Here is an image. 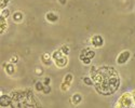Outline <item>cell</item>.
I'll list each match as a JSON object with an SVG mask.
<instances>
[{
	"instance_id": "obj_1",
	"label": "cell",
	"mask_w": 135,
	"mask_h": 108,
	"mask_svg": "<svg viewBox=\"0 0 135 108\" xmlns=\"http://www.w3.org/2000/svg\"><path fill=\"white\" fill-rule=\"evenodd\" d=\"M131 52L130 51H128V50H126V51H122L119 55H118V57H117V64L118 65H123V64H127L128 63V61L130 60V57H131Z\"/></svg>"
},
{
	"instance_id": "obj_2",
	"label": "cell",
	"mask_w": 135,
	"mask_h": 108,
	"mask_svg": "<svg viewBox=\"0 0 135 108\" xmlns=\"http://www.w3.org/2000/svg\"><path fill=\"white\" fill-rule=\"evenodd\" d=\"M91 43L94 48H100L104 45V39L100 35H94L91 38Z\"/></svg>"
},
{
	"instance_id": "obj_3",
	"label": "cell",
	"mask_w": 135,
	"mask_h": 108,
	"mask_svg": "<svg viewBox=\"0 0 135 108\" xmlns=\"http://www.w3.org/2000/svg\"><path fill=\"white\" fill-rule=\"evenodd\" d=\"M41 62L43 65H46V66H51L53 64V58H52V55L49 53H43L41 55Z\"/></svg>"
},
{
	"instance_id": "obj_4",
	"label": "cell",
	"mask_w": 135,
	"mask_h": 108,
	"mask_svg": "<svg viewBox=\"0 0 135 108\" xmlns=\"http://www.w3.org/2000/svg\"><path fill=\"white\" fill-rule=\"evenodd\" d=\"M54 64H55L57 67L63 68V67L67 66V64H68V58H67V56H66V55H63L61 58L54 61Z\"/></svg>"
},
{
	"instance_id": "obj_5",
	"label": "cell",
	"mask_w": 135,
	"mask_h": 108,
	"mask_svg": "<svg viewBox=\"0 0 135 108\" xmlns=\"http://www.w3.org/2000/svg\"><path fill=\"white\" fill-rule=\"evenodd\" d=\"M3 68H4L6 73L9 75V76H12L15 72V66H14V64L10 63V62L8 64H3Z\"/></svg>"
},
{
	"instance_id": "obj_6",
	"label": "cell",
	"mask_w": 135,
	"mask_h": 108,
	"mask_svg": "<svg viewBox=\"0 0 135 108\" xmlns=\"http://www.w3.org/2000/svg\"><path fill=\"white\" fill-rule=\"evenodd\" d=\"M70 102L77 106V105H79L81 102H82V95L80 93H75L73 96H71V99H70Z\"/></svg>"
},
{
	"instance_id": "obj_7",
	"label": "cell",
	"mask_w": 135,
	"mask_h": 108,
	"mask_svg": "<svg viewBox=\"0 0 135 108\" xmlns=\"http://www.w3.org/2000/svg\"><path fill=\"white\" fill-rule=\"evenodd\" d=\"M46 18H47V21L51 22V23H55V22H57L59 16H57V14H55L53 12H49V13H47Z\"/></svg>"
},
{
	"instance_id": "obj_8",
	"label": "cell",
	"mask_w": 135,
	"mask_h": 108,
	"mask_svg": "<svg viewBox=\"0 0 135 108\" xmlns=\"http://www.w3.org/2000/svg\"><path fill=\"white\" fill-rule=\"evenodd\" d=\"M12 19L15 22V23H21L22 21H23V13H21V12H15V13H13V15H12Z\"/></svg>"
},
{
	"instance_id": "obj_9",
	"label": "cell",
	"mask_w": 135,
	"mask_h": 108,
	"mask_svg": "<svg viewBox=\"0 0 135 108\" xmlns=\"http://www.w3.org/2000/svg\"><path fill=\"white\" fill-rule=\"evenodd\" d=\"M82 81L85 85H90V86L94 85V81L92 80V77H89V76H84V77L82 78Z\"/></svg>"
},
{
	"instance_id": "obj_10",
	"label": "cell",
	"mask_w": 135,
	"mask_h": 108,
	"mask_svg": "<svg viewBox=\"0 0 135 108\" xmlns=\"http://www.w3.org/2000/svg\"><path fill=\"white\" fill-rule=\"evenodd\" d=\"M0 101H1V106L7 107L10 104V97L7 96V95H1V99H0Z\"/></svg>"
},
{
	"instance_id": "obj_11",
	"label": "cell",
	"mask_w": 135,
	"mask_h": 108,
	"mask_svg": "<svg viewBox=\"0 0 135 108\" xmlns=\"http://www.w3.org/2000/svg\"><path fill=\"white\" fill-rule=\"evenodd\" d=\"M44 83L43 81H37L36 84H35V89L37 92H43V89H44Z\"/></svg>"
},
{
	"instance_id": "obj_12",
	"label": "cell",
	"mask_w": 135,
	"mask_h": 108,
	"mask_svg": "<svg viewBox=\"0 0 135 108\" xmlns=\"http://www.w3.org/2000/svg\"><path fill=\"white\" fill-rule=\"evenodd\" d=\"M52 58H53V61H56V60H59V58H61L64 54H63V52L61 51V50H57V51H55V52H53L52 54Z\"/></svg>"
},
{
	"instance_id": "obj_13",
	"label": "cell",
	"mask_w": 135,
	"mask_h": 108,
	"mask_svg": "<svg viewBox=\"0 0 135 108\" xmlns=\"http://www.w3.org/2000/svg\"><path fill=\"white\" fill-rule=\"evenodd\" d=\"M73 80H74V76H73L71 73H67V75L65 76V79H64V82H66V83H68V84L70 85V83L73 82Z\"/></svg>"
},
{
	"instance_id": "obj_14",
	"label": "cell",
	"mask_w": 135,
	"mask_h": 108,
	"mask_svg": "<svg viewBox=\"0 0 135 108\" xmlns=\"http://www.w3.org/2000/svg\"><path fill=\"white\" fill-rule=\"evenodd\" d=\"M85 56L90 57V58H93L95 56V52L93 50H90V49H85Z\"/></svg>"
},
{
	"instance_id": "obj_15",
	"label": "cell",
	"mask_w": 135,
	"mask_h": 108,
	"mask_svg": "<svg viewBox=\"0 0 135 108\" xmlns=\"http://www.w3.org/2000/svg\"><path fill=\"white\" fill-rule=\"evenodd\" d=\"M1 30H0V32H4V30H6V28H7V23H6V18L4 17H1Z\"/></svg>"
},
{
	"instance_id": "obj_16",
	"label": "cell",
	"mask_w": 135,
	"mask_h": 108,
	"mask_svg": "<svg viewBox=\"0 0 135 108\" xmlns=\"http://www.w3.org/2000/svg\"><path fill=\"white\" fill-rule=\"evenodd\" d=\"M61 51L63 52V54H64V55H66V56L69 54V48L67 47V46H63V47L61 48Z\"/></svg>"
},
{
	"instance_id": "obj_17",
	"label": "cell",
	"mask_w": 135,
	"mask_h": 108,
	"mask_svg": "<svg viewBox=\"0 0 135 108\" xmlns=\"http://www.w3.org/2000/svg\"><path fill=\"white\" fill-rule=\"evenodd\" d=\"M9 14H10L9 9H2V11H1V17L7 18V17L9 16Z\"/></svg>"
},
{
	"instance_id": "obj_18",
	"label": "cell",
	"mask_w": 135,
	"mask_h": 108,
	"mask_svg": "<svg viewBox=\"0 0 135 108\" xmlns=\"http://www.w3.org/2000/svg\"><path fill=\"white\" fill-rule=\"evenodd\" d=\"M81 61H82V64H83V65H90V64H91L92 58H90V57H86V56H85V57H83Z\"/></svg>"
},
{
	"instance_id": "obj_19",
	"label": "cell",
	"mask_w": 135,
	"mask_h": 108,
	"mask_svg": "<svg viewBox=\"0 0 135 108\" xmlns=\"http://www.w3.org/2000/svg\"><path fill=\"white\" fill-rule=\"evenodd\" d=\"M43 94H46V95H48V94H50L51 93V86L50 85H46L44 86V89H43V92H42Z\"/></svg>"
},
{
	"instance_id": "obj_20",
	"label": "cell",
	"mask_w": 135,
	"mask_h": 108,
	"mask_svg": "<svg viewBox=\"0 0 135 108\" xmlns=\"http://www.w3.org/2000/svg\"><path fill=\"white\" fill-rule=\"evenodd\" d=\"M43 83H44V85H50V83H51V78H50V77H44Z\"/></svg>"
},
{
	"instance_id": "obj_21",
	"label": "cell",
	"mask_w": 135,
	"mask_h": 108,
	"mask_svg": "<svg viewBox=\"0 0 135 108\" xmlns=\"http://www.w3.org/2000/svg\"><path fill=\"white\" fill-rule=\"evenodd\" d=\"M36 73H37V76H42L43 75V69L41 67H37L36 68Z\"/></svg>"
},
{
	"instance_id": "obj_22",
	"label": "cell",
	"mask_w": 135,
	"mask_h": 108,
	"mask_svg": "<svg viewBox=\"0 0 135 108\" xmlns=\"http://www.w3.org/2000/svg\"><path fill=\"white\" fill-rule=\"evenodd\" d=\"M17 61H18V58H17V56H12L11 57V60H10V63H12V64H16L17 63Z\"/></svg>"
},
{
	"instance_id": "obj_23",
	"label": "cell",
	"mask_w": 135,
	"mask_h": 108,
	"mask_svg": "<svg viewBox=\"0 0 135 108\" xmlns=\"http://www.w3.org/2000/svg\"><path fill=\"white\" fill-rule=\"evenodd\" d=\"M59 2H60L61 4H66V2H67V0H59Z\"/></svg>"
}]
</instances>
